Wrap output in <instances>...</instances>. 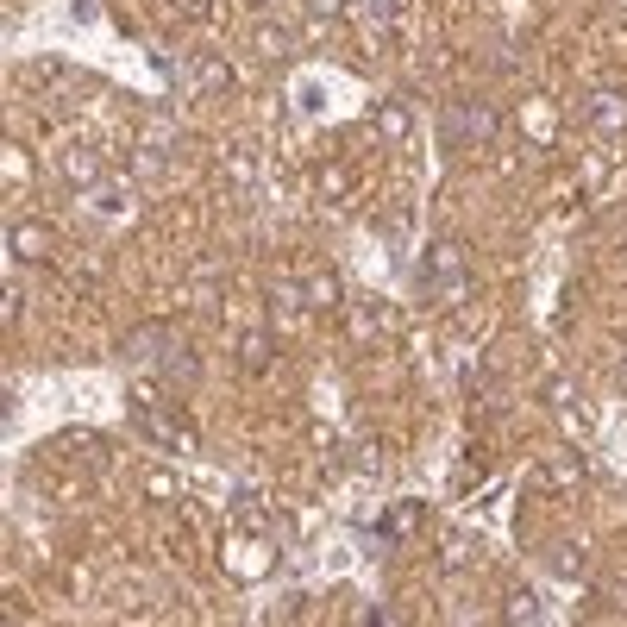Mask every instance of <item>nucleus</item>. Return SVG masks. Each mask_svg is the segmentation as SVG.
I'll return each instance as SVG.
<instances>
[{
	"instance_id": "f257e3e1",
	"label": "nucleus",
	"mask_w": 627,
	"mask_h": 627,
	"mask_svg": "<svg viewBox=\"0 0 627 627\" xmlns=\"http://www.w3.org/2000/svg\"><path fill=\"white\" fill-rule=\"evenodd\" d=\"M464 245H452V239H439V245H427V264H421V289L427 295H458L464 289Z\"/></svg>"
},
{
	"instance_id": "f03ea898",
	"label": "nucleus",
	"mask_w": 627,
	"mask_h": 627,
	"mask_svg": "<svg viewBox=\"0 0 627 627\" xmlns=\"http://www.w3.org/2000/svg\"><path fill=\"white\" fill-rule=\"evenodd\" d=\"M584 120L602 138H621L627 132V95H621V88H590V95H584Z\"/></svg>"
},
{
	"instance_id": "7ed1b4c3",
	"label": "nucleus",
	"mask_w": 627,
	"mask_h": 627,
	"mask_svg": "<svg viewBox=\"0 0 627 627\" xmlns=\"http://www.w3.org/2000/svg\"><path fill=\"white\" fill-rule=\"evenodd\" d=\"M7 251H13V264H44V258H51V226H38V220H13Z\"/></svg>"
},
{
	"instance_id": "20e7f679",
	"label": "nucleus",
	"mask_w": 627,
	"mask_h": 627,
	"mask_svg": "<svg viewBox=\"0 0 627 627\" xmlns=\"http://www.w3.org/2000/svg\"><path fill=\"white\" fill-rule=\"evenodd\" d=\"M63 182H69V189H95V182H101V157L95 151H69L63 157Z\"/></svg>"
},
{
	"instance_id": "39448f33",
	"label": "nucleus",
	"mask_w": 627,
	"mask_h": 627,
	"mask_svg": "<svg viewBox=\"0 0 627 627\" xmlns=\"http://www.w3.org/2000/svg\"><path fill=\"white\" fill-rule=\"evenodd\" d=\"M502 615H508V627H533V621H540V596L515 584V590L502 596Z\"/></svg>"
},
{
	"instance_id": "423d86ee",
	"label": "nucleus",
	"mask_w": 627,
	"mask_h": 627,
	"mask_svg": "<svg viewBox=\"0 0 627 627\" xmlns=\"http://www.w3.org/2000/svg\"><path fill=\"white\" fill-rule=\"evenodd\" d=\"M421 515H427L421 502H396V508H389V521H383V533H396V540H408V533L421 527Z\"/></svg>"
},
{
	"instance_id": "0eeeda50",
	"label": "nucleus",
	"mask_w": 627,
	"mask_h": 627,
	"mask_svg": "<svg viewBox=\"0 0 627 627\" xmlns=\"http://www.w3.org/2000/svg\"><path fill=\"white\" fill-rule=\"evenodd\" d=\"M301 295H308V308H339V276H333V270H320Z\"/></svg>"
},
{
	"instance_id": "6e6552de",
	"label": "nucleus",
	"mask_w": 627,
	"mask_h": 627,
	"mask_svg": "<svg viewBox=\"0 0 627 627\" xmlns=\"http://www.w3.org/2000/svg\"><path fill=\"white\" fill-rule=\"evenodd\" d=\"M239 358H245V370H264L270 364V333H239Z\"/></svg>"
},
{
	"instance_id": "1a4fd4ad",
	"label": "nucleus",
	"mask_w": 627,
	"mask_h": 627,
	"mask_svg": "<svg viewBox=\"0 0 627 627\" xmlns=\"http://www.w3.org/2000/svg\"><path fill=\"white\" fill-rule=\"evenodd\" d=\"M195 88H207V95H214V88H226V69H220V57H195Z\"/></svg>"
},
{
	"instance_id": "9d476101",
	"label": "nucleus",
	"mask_w": 627,
	"mask_h": 627,
	"mask_svg": "<svg viewBox=\"0 0 627 627\" xmlns=\"http://www.w3.org/2000/svg\"><path fill=\"white\" fill-rule=\"evenodd\" d=\"M521 113H527V120H521V126H527L533 138H546V132H552V107H546V101H527Z\"/></svg>"
},
{
	"instance_id": "9b49d317",
	"label": "nucleus",
	"mask_w": 627,
	"mask_h": 627,
	"mask_svg": "<svg viewBox=\"0 0 627 627\" xmlns=\"http://www.w3.org/2000/svg\"><path fill=\"white\" fill-rule=\"evenodd\" d=\"M552 571H559V577H577V571H584V552H577V546H552Z\"/></svg>"
},
{
	"instance_id": "f8f14e48",
	"label": "nucleus",
	"mask_w": 627,
	"mask_h": 627,
	"mask_svg": "<svg viewBox=\"0 0 627 627\" xmlns=\"http://www.w3.org/2000/svg\"><path fill=\"white\" fill-rule=\"evenodd\" d=\"M258 51H264V57H283V51H289V32H283V26H258Z\"/></svg>"
},
{
	"instance_id": "ddd939ff",
	"label": "nucleus",
	"mask_w": 627,
	"mask_h": 627,
	"mask_svg": "<svg viewBox=\"0 0 627 627\" xmlns=\"http://www.w3.org/2000/svg\"><path fill=\"white\" fill-rule=\"evenodd\" d=\"M377 132H383V138H408V113H402V107H383V113H377Z\"/></svg>"
},
{
	"instance_id": "4468645a",
	"label": "nucleus",
	"mask_w": 627,
	"mask_h": 627,
	"mask_svg": "<svg viewBox=\"0 0 627 627\" xmlns=\"http://www.w3.org/2000/svg\"><path fill=\"white\" fill-rule=\"evenodd\" d=\"M577 477H584V471H577V458H571V452H565L559 464H552V483H559V490H571V483H577Z\"/></svg>"
},
{
	"instance_id": "2eb2a0df",
	"label": "nucleus",
	"mask_w": 627,
	"mask_h": 627,
	"mask_svg": "<svg viewBox=\"0 0 627 627\" xmlns=\"http://www.w3.org/2000/svg\"><path fill=\"white\" fill-rule=\"evenodd\" d=\"M164 396H157V383H132V408H157Z\"/></svg>"
},
{
	"instance_id": "dca6fc26",
	"label": "nucleus",
	"mask_w": 627,
	"mask_h": 627,
	"mask_svg": "<svg viewBox=\"0 0 627 627\" xmlns=\"http://www.w3.org/2000/svg\"><path fill=\"white\" fill-rule=\"evenodd\" d=\"M546 402H559V408H565V402H571V383H565V377H552V383H546Z\"/></svg>"
},
{
	"instance_id": "f3484780",
	"label": "nucleus",
	"mask_w": 627,
	"mask_h": 627,
	"mask_svg": "<svg viewBox=\"0 0 627 627\" xmlns=\"http://www.w3.org/2000/svg\"><path fill=\"white\" fill-rule=\"evenodd\" d=\"M308 13H314V19H333V13H339V0H308Z\"/></svg>"
}]
</instances>
